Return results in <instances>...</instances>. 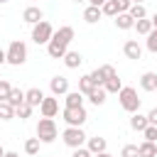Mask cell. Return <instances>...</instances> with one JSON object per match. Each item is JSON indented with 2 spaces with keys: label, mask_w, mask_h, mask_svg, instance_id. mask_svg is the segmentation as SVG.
<instances>
[{
  "label": "cell",
  "mask_w": 157,
  "mask_h": 157,
  "mask_svg": "<svg viewBox=\"0 0 157 157\" xmlns=\"http://www.w3.org/2000/svg\"><path fill=\"white\" fill-rule=\"evenodd\" d=\"M71 39H74V27L64 25V27L54 29V37H52L49 44H47V54H49L52 59H64V54L69 52Z\"/></svg>",
  "instance_id": "obj_1"
},
{
  "label": "cell",
  "mask_w": 157,
  "mask_h": 157,
  "mask_svg": "<svg viewBox=\"0 0 157 157\" xmlns=\"http://www.w3.org/2000/svg\"><path fill=\"white\" fill-rule=\"evenodd\" d=\"M118 101H120V108L128 110V113H137L140 110V98H137V91L132 86H123L118 91Z\"/></svg>",
  "instance_id": "obj_2"
},
{
  "label": "cell",
  "mask_w": 157,
  "mask_h": 157,
  "mask_svg": "<svg viewBox=\"0 0 157 157\" xmlns=\"http://www.w3.org/2000/svg\"><path fill=\"white\" fill-rule=\"evenodd\" d=\"M27 61V44L22 39H12L7 47V64L12 66H22Z\"/></svg>",
  "instance_id": "obj_3"
},
{
  "label": "cell",
  "mask_w": 157,
  "mask_h": 157,
  "mask_svg": "<svg viewBox=\"0 0 157 157\" xmlns=\"http://www.w3.org/2000/svg\"><path fill=\"white\" fill-rule=\"evenodd\" d=\"M56 135H59V130H56L54 118H39V123H37V137L42 142H54Z\"/></svg>",
  "instance_id": "obj_4"
},
{
  "label": "cell",
  "mask_w": 157,
  "mask_h": 157,
  "mask_svg": "<svg viewBox=\"0 0 157 157\" xmlns=\"http://www.w3.org/2000/svg\"><path fill=\"white\" fill-rule=\"evenodd\" d=\"M61 140H64V145H66V147L76 150V147H83V142H86L88 137H86V132H83L81 128H74V125H69V128L61 132Z\"/></svg>",
  "instance_id": "obj_5"
},
{
  "label": "cell",
  "mask_w": 157,
  "mask_h": 157,
  "mask_svg": "<svg viewBox=\"0 0 157 157\" xmlns=\"http://www.w3.org/2000/svg\"><path fill=\"white\" fill-rule=\"evenodd\" d=\"M52 37H54V27H52L47 20L32 25V42H34V44H49Z\"/></svg>",
  "instance_id": "obj_6"
},
{
  "label": "cell",
  "mask_w": 157,
  "mask_h": 157,
  "mask_svg": "<svg viewBox=\"0 0 157 157\" xmlns=\"http://www.w3.org/2000/svg\"><path fill=\"white\" fill-rule=\"evenodd\" d=\"M61 115H64L66 125H74V128H81V125L88 120V113H86L83 105H78V108H64Z\"/></svg>",
  "instance_id": "obj_7"
},
{
  "label": "cell",
  "mask_w": 157,
  "mask_h": 157,
  "mask_svg": "<svg viewBox=\"0 0 157 157\" xmlns=\"http://www.w3.org/2000/svg\"><path fill=\"white\" fill-rule=\"evenodd\" d=\"M110 76H115V69H113L110 64H103V66H98V69H93V71H91V78H93V83H96V86H103Z\"/></svg>",
  "instance_id": "obj_8"
},
{
  "label": "cell",
  "mask_w": 157,
  "mask_h": 157,
  "mask_svg": "<svg viewBox=\"0 0 157 157\" xmlns=\"http://www.w3.org/2000/svg\"><path fill=\"white\" fill-rule=\"evenodd\" d=\"M39 113H42V118H54V115L59 113V101H56V96H44V101H42V105H39Z\"/></svg>",
  "instance_id": "obj_9"
},
{
  "label": "cell",
  "mask_w": 157,
  "mask_h": 157,
  "mask_svg": "<svg viewBox=\"0 0 157 157\" xmlns=\"http://www.w3.org/2000/svg\"><path fill=\"white\" fill-rule=\"evenodd\" d=\"M49 88H52V96H66L69 93V78L66 76H54L49 81Z\"/></svg>",
  "instance_id": "obj_10"
},
{
  "label": "cell",
  "mask_w": 157,
  "mask_h": 157,
  "mask_svg": "<svg viewBox=\"0 0 157 157\" xmlns=\"http://www.w3.org/2000/svg\"><path fill=\"white\" fill-rule=\"evenodd\" d=\"M123 54L128 56V59H142V47L137 44V39H128L125 44H123Z\"/></svg>",
  "instance_id": "obj_11"
},
{
  "label": "cell",
  "mask_w": 157,
  "mask_h": 157,
  "mask_svg": "<svg viewBox=\"0 0 157 157\" xmlns=\"http://www.w3.org/2000/svg\"><path fill=\"white\" fill-rule=\"evenodd\" d=\"M22 20H25L27 25H37V22H42V20H44V12H42L39 7L29 5V7H25V12H22Z\"/></svg>",
  "instance_id": "obj_12"
},
{
  "label": "cell",
  "mask_w": 157,
  "mask_h": 157,
  "mask_svg": "<svg viewBox=\"0 0 157 157\" xmlns=\"http://www.w3.org/2000/svg\"><path fill=\"white\" fill-rule=\"evenodd\" d=\"M42 101H44L42 88H29V91H25V103H29L32 108H39V105H42Z\"/></svg>",
  "instance_id": "obj_13"
},
{
  "label": "cell",
  "mask_w": 157,
  "mask_h": 157,
  "mask_svg": "<svg viewBox=\"0 0 157 157\" xmlns=\"http://www.w3.org/2000/svg\"><path fill=\"white\" fill-rule=\"evenodd\" d=\"M140 88L142 91H157V74L155 71H145L140 76Z\"/></svg>",
  "instance_id": "obj_14"
},
{
  "label": "cell",
  "mask_w": 157,
  "mask_h": 157,
  "mask_svg": "<svg viewBox=\"0 0 157 157\" xmlns=\"http://www.w3.org/2000/svg\"><path fill=\"white\" fill-rule=\"evenodd\" d=\"M115 27H118V29H132V27H135L132 15H130V12H118V15H115Z\"/></svg>",
  "instance_id": "obj_15"
},
{
  "label": "cell",
  "mask_w": 157,
  "mask_h": 157,
  "mask_svg": "<svg viewBox=\"0 0 157 157\" xmlns=\"http://www.w3.org/2000/svg\"><path fill=\"white\" fill-rule=\"evenodd\" d=\"M81 64H83L81 52H66V54H64V66H66V69H78Z\"/></svg>",
  "instance_id": "obj_16"
},
{
  "label": "cell",
  "mask_w": 157,
  "mask_h": 157,
  "mask_svg": "<svg viewBox=\"0 0 157 157\" xmlns=\"http://www.w3.org/2000/svg\"><path fill=\"white\" fill-rule=\"evenodd\" d=\"M101 17H103V10H101V7H96V5H88V7L83 10V20H86L88 25H96Z\"/></svg>",
  "instance_id": "obj_17"
},
{
  "label": "cell",
  "mask_w": 157,
  "mask_h": 157,
  "mask_svg": "<svg viewBox=\"0 0 157 157\" xmlns=\"http://www.w3.org/2000/svg\"><path fill=\"white\" fill-rule=\"evenodd\" d=\"M105 96H108V91H105L103 86H93V91L88 93V101H91L93 105H103V103H105Z\"/></svg>",
  "instance_id": "obj_18"
},
{
  "label": "cell",
  "mask_w": 157,
  "mask_h": 157,
  "mask_svg": "<svg viewBox=\"0 0 157 157\" xmlns=\"http://www.w3.org/2000/svg\"><path fill=\"white\" fill-rule=\"evenodd\" d=\"M86 147L91 150V155H98V152H105V137H88L86 140Z\"/></svg>",
  "instance_id": "obj_19"
},
{
  "label": "cell",
  "mask_w": 157,
  "mask_h": 157,
  "mask_svg": "<svg viewBox=\"0 0 157 157\" xmlns=\"http://www.w3.org/2000/svg\"><path fill=\"white\" fill-rule=\"evenodd\" d=\"M64 101H66V108H78V105H83V93L81 91H69L64 96Z\"/></svg>",
  "instance_id": "obj_20"
},
{
  "label": "cell",
  "mask_w": 157,
  "mask_h": 157,
  "mask_svg": "<svg viewBox=\"0 0 157 157\" xmlns=\"http://www.w3.org/2000/svg\"><path fill=\"white\" fill-rule=\"evenodd\" d=\"M150 125V120H147V115H140V110L137 113H132V118H130V128L132 130H137V132H142L145 128Z\"/></svg>",
  "instance_id": "obj_21"
},
{
  "label": "cell",
  "mask_w": 157,
  "mask_h": 157,
  "mask_svg": "<svg viewBox=\"0 0 157 157\" xmlns=\"http://www.w3.org/2000/svg\"><path fill=\"white\" fill-rule=\"evenodd\" d=\"M135 29H137V34H150L155 27H152V20H147V17H142V20H135Z\"/></svg>",
  "instance_id": "obj_22"
},
{
  "label": "cell",
  "mask_w": 157,
  "mask_h": 157,
  "mask_svg": "<svg viewBox=\"0 0 157 157\" xmlns=\"http://www.w3.org/2000/svg\"><path fill=\"white\" fill-rule=\"evenodd\" d=\"M93 86H96V83H93L91 74H86V76H81V78H78V91H81L83 96H88V93L93 91Z\"/></svg>",
  "instance_id": "obj_23"
},
{
  "label": "cell",
  "mask_w": 157,
  "mask_h": 157,
  "mask_svg": "<svg viewBox=\"0 0 157 157\" xmlns=\"http://www.w3.org/2000/svg\"><path fill=\"white\" fill-rule=\"evenodd\" d=\"M103 88H105L108 93H118V91L123 88V81H120V76H118V74H115V76H110V78L103 83Z\"/></svg>",
  "instance_id": "obj_24"
},
{
  "label": "cell",
  "mask_w": 157,
  "mask_h": 157,
  "mask_svg": "<svg viewBox=\"0 0 157 157\" xmlns=\"http://www.w3.org/2000/svg\"><path fill=\"white\" fill-rule=\"evenodd\" d=\"M7 103H10L12 108L22 105V103H25V91H22V88H12V91H10V98H7Z\"/></svg>",
  "instance_id": "obj_25"
},
{
  "label": "cell",
  "mask_w": 157,
  "mask_h": 157,
  "mask_svg": "<svg viewBox=\"0 0 157 157\" xmlns=\"http://www.w3.org/2000/svg\"><path fill=\"white\" fill-rule=\"evenodd\" d=\"M137 147H140V157H155V155H157V145L150 142V140H145V142L137 145Z\"/></svg>",
  "instance_id": "obj_26"
},
{
  "label": "cell",
  "mask_w": 157,
  "mask_h": 157,
  "mask_svg": "<svg viewBox=\"0 0 157 157\" xmlns=\"http://www.w3.org/2000/svg\"><path fill=\"white\" fill-rule=\"evenodd\" d=\"M128 12L132 15V20H142V17H147V10H145V5H142V2H132Z\"/></svg>",
  "instance_id": "obj_27"
},
{
  "label": "cell",
  "mask_w": 157,
  "mask_h": 157,
  "mask_svg": "<svg viewBox=\"0 0 157 157\" xmlns=\"http://www.w3.org/2000/svg\"><path fill=\"white\" fill-rule=\"evenodd\" d=\"M15 118V108L7 101H0V120H12Z\"/></svg>",
  "instance_id": "obj_28"
},
{
  "label": "cell",
  "mask_w": 157,
  "mask_h": 157,
  "mask_svg": "<svg viewBox=\"0 0 157 157\" xmlns=\"http://www.w3.org/2000/svg\"><path fill=\"white\" fill-rule=\"evenodd\" d=\"M39 142H42L39 137H27L25 140V152L27 155H37L39 152Z\"/></svg>",
  "instance_id": "obj_29"
},
{
  "label": "cell",
  "mask_w": 157,
  "mask_h": 157,
  "mask_svg": "<svg viewBox=\"0 0 157 157\" xmlns=\"http://www.w3.org/2000/svg\"><path fill=\"white\" fill-rule=\"evenodd\" d=\"M29 115H32V105H29V103H22V105H17V108H15V118L27 120Z\"/></svg>",
  "instance_id": "obj_30"
},
{
  "label": "cell",
  "mask_w": 157,
  "mask_h": 157,
  "mask_svg": "<svg viewBox=\"0 0 157 157\" xmlns=\"http://www.w3.org/2000/svg\"><path fill=\"white\" fill-rule=\"evenodd\" d=\"M101 10H103V15L115 17V15H118V2H115V0H105V2L101 5Z\"/></svg>",
  "instance_id": "obj_31"
},
{
  "label": "cell",
  "mask_w": 157,
  "mask_h": 157,
  "mask_svg": "<svg viewBox=\"0 0 157 157\" xmlns=\"http://www.w3.org/2000/svg\"><path fill=\"white\" fill-rule=\"evenodd\" d=\"M120 157H140V147L137 145H125L120 150Z\"/></svg>",
  "instance_id": "obj_32"
},
{
  "label": "cell",
  "mask_w": 157,
  "mask_h": 157,
  "mask_svg": "<svg viewBox=\"0 0 157 157\" xmlns=\"http://www.w3.org/2000/svg\"><path fill=\"white\" fill-rule=\"evenodd\" d=\"M142 137L150 140V142H157V125H147V128L142 130Z\"/></svg>",
  "instance_id": "obj_33"
},
{
  "label": "cell",
  "mask_w": 157,
  "mask_h": 157,
  "mask_svg": "<svg viewBox=\"0 0 157 157\" xmlns=\"http://www.w3.org/2000/svg\"><path fill=\"white\" fill-rule=\"evenodd\" d=\"M10 91H12V86L5 78H0V101H7L10 98Z\"/></svg>",
  "instance_id": "obj_34"
},
{
  "label": "cell",
  "mask_w": 157,
  "mask_h": 157,
  "mask_svg": "<svg viewBox=\"0 0 157 157\" xmlns=\"http://www.w3.org/2000/svg\"><path fill=\"white\" fill-rule=\"evenodd\" d=\"M147 49H150L152 54H157V29H152V32L147 34Z\"/></svg>",
  "instance_id": "obj_35"
},
{
  "label": "cell",
  "mask_w": 157,
  "mask_h": 157,
  "mask_svg": "<svg viewBox=\"0 0 157 157\" xmlns=\"http://www.w3.org/2000/svg\"><path fill=\"white\" fill-rule=\"evenodd\" d=\"M71 157H93V155H91V150H88V147H76Z\"/></svg>",
  "instance_id": "obj_36"
},
{
  "label": "cell",
  "mask_w": 157,
  "mask_h": 157,
  "mask_svg": "<svg viewBox=\"0 0 157 157\" xmlns=\"http://www.w3.org/2000/svg\"><path fill=\"white\" fill-rule=\"evenodd\" d=\"M115 2H118V12H128L132 5V0H115Z\"/></svg>",
  "instance_id": "obj_37"
},
{
  "label": "cell",
  "mask_w": 157,
  "mask_h": 157,
  "mask_svg": "<svg viewBox=\"0 0 157 157\" xmlns=\"http://www.w3.org/2000/svg\"><path fill=\"white\" fill-rule=\"evenodd\" d=\"M147 120H150V125H157V108H152L147 113Z\"/></svg>",
  "instance_id": "obj_38"
},
{
  "label": "cell",
  "mask_w": 157,
  "mask_h": 157,
  "mask_svg": "<svg viewBox=\"0 0 157 157\" xmlns=\"http://www.w3.org/2000/svg\"><path fill=\"white\" fill-rule=\"evenodd\" d=\"M5 61H7V52H2V49H0V66H2Z\"/></svg>",
  "instance_id": "obj_39"
},
{
  "label": "cell",
  "mask_w": 157,
  "mask_h": 157,
  "mask_svg": "<svg viewBox=\"0 0 157 157\" xmlns=\"http://www.w3.org/2000/svg\"><path fill=\"white\" fill-rule=\"evenodd\" d=\"M88 2H91V5H96V7H101V5L105 2V0H88Z\"/></svg>",
  "instance_id": "obj_40"
},
{
  "label": "cell",
  "mask_w": 157,
  "mask_h": 157,
  "mask_svg": "<svg viewBox=\"0 0 157 157\" xmlns=\"http://www.w3.org/2000/svg\"><path fill=\"white\" fill-rule=\"evenodd\" d=\"M150 20H152V27H155V29H157V12H155V15H152V17H150Z\"/></svg>",
  "instance_id": "obj_41"
},
{
  "label": "cell",
  "mask_w": 157,
  "mask_h": 157,
  "mask_svg": "<svg viewBox=\"0 0 157 157\" xmlns=\"http://www.w3.org/2000/svg\"><path fill=\"white\" fill-rule=\"evenodd\" d=\"M93 157H113V155H108V152H98V155H93Z\"/></svg>",
  "instance_id": "obj_42"
},
{
  "label": "cell",
  "mask_w": 157,
  "mask_h": 157,
  "mask_svg": "<svg viewBox=\"0 0 157 157\" xmlns=\"http://www.w3.org/2000/svg\"><path fill=\"white\" fill-rule=\"evenodd\" d=\"M5 157H20L17 152H5Z\"/></svg>",
  "instance_id": "obj_43"
},
{
  "label": "cell",
  "mask_w": 157,
  "mask_h": 157,
  "mask_svg": "<svg viewBox=\"0 0 157 157\" xmlns=\"http://www.w3.org/2000/svg\"><path fill=\"white\" fill-rule=\"evenodd\" d=\"M0 157H5V150H2V145H0Z\"/></svg>",
  "instance_id": "obj_44"
},
{
  "label": "cell",
  "mask_w": 157,
  "mask_h": 157,
  "mask_svg": "<svg viewBox=\"0 0 157 157\" xmlns=\"http://www.w3.org/2000/svg\"><path fill=\"white\" fill-rule=\"evenodd\" d=\"M5 2H10V0H0V5H5Z\"/></svg>",
  "instance_id": "obj_45"
},
{
  "label": "cell",
  "mask_w": 157,
  "mask_h": 157,
  "mask_svg": "<svg viewBox=\"0 0 157 157\" xmlns=\"http://www.w3.org/2000/svg\"><path fill=\"white\" fill-rule=\"evenodd\" d=\"M132 2H142V0H132Z\"/></svg>",
  "instance_id": "obj_46"
},
{
  "label": "cell",
  "mask_w": 157,
  "mask_h": 157,
  "mask_svg": "<svg viewBox=\"0 0 157 157\" xmlns=\"http://www.w3.org/2000/svg\"><path fill=\"white\" fill-rule=\"evenodd\" d=\"M74 2H83V0H74Z\"/></svg>",
  "instance_id": "obj_47"
},
{
  "label": "cell",
  "mask_w": 157,
  "mask_h": 157,
  "mask_svg": "<svg viewBox=\"0 0 157 157\" xmlns=\"http://www.w3.org/2000/svg\"><path fill=\"white\" fill-rule=\"evenodd\" d=\"M155 157H157V155H155Z\"/></svg>",
  "instance_id": "obj_48"
}]
</instances>
